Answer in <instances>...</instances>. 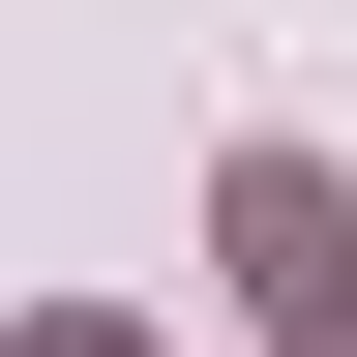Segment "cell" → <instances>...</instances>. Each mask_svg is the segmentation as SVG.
Listing matches in <instances>:
<instances>
[{"instance_id":"1","label":"cell","mask_w":357,"mask_h":357,"mask_svg":"<svg viewBox=\"0 0 357 357\" xmlns=\"http://www.w3.org/2000/svg\"><path fill=\"white\" fill-rule=\"evenodd\" d=\"M238 298H268V328H298V357L357 328V208H328V178H298V149H238Z\"/></svg>"}]
</instances>
